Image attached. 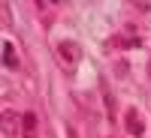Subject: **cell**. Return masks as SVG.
Segmentation results:
<instances>
[{
  "mask_svg": "<svg viewBox=\"0 0 151 138\" xmlns=\"http://www.w3.org/2000/svg\"><path fill=\"white\" fill-rule=\"evenodd\" d=\"M58 54H60V60H64L67 66H76V63L82 60V48H79V42L67 39V42H60V45H58Z\"/></svg>",
  "mask_w": 151,
  "mask_h": 138,
  "instance_id": "cell-1",
  "label": "cell"
},
{
  "mask_svg": "<svg viewBox=\"0 0 151 138\" xmlns=\"http://www.w3.org/2000/svg\"><path fill=\"white\" fill-rule=\"evenodd\" d=\"M124 129H127L133 138H139V135L145 132V123H142V117H139V111H136V108H127V111H124Z\"/></svg>",
  "mask_w": 151,
  "mask_h": 138,
  "instance_id": "cell-2",
  "label": "cell"
},
{
  "mask_svg": "<svg viewBox=\"0 0 151 138\" xmlns=\"http://www.w3.org/2000/svg\"><path fill=\"white\" fill-rule=\"evenodd\" d=\"M3 135L6 138H12V135H18V114L15 111H3Z\"/></svg>",
  "mask_w": 151,
  "mask_h": 138,
  "instance_id": "cell-3",
  "label": "cell"
},
{
  "mask_svg": "<svg viewBox=\"0 0 151 138\" xmlns=\"http://www.w3.org/2000/svg\"><path fill=\"white\" fill-rule=\"evenodd\" d=\"M21 132H24V138H33L36 135V114H33V111L21 114Z\"/></svg>",
  "mask_w": 151,
  "mask_h": 138,
  "instance_id": "cell-4",
  "label": "cell"
},
{
  "mask_svg": "<svg viewBox=\"0 0 151 138\" xmlns=\"http://www.w3.org/2000/svg\"><path fill=\"white\" fill-rule=\"evenodd\" d=\"M3 63H6V69L18 66V54H15V48H12V42H3Z\"/></svg>",
  "mask_w": 151,
  "mask_h": 138,
  "instance_id": "cell-5",
  "label": "cell"
},
{
  "mask_svg": "<svg viewBox=\"0 0 151 138\" xmlns=\"http://www.w3.org/2000/svg\"><path fill=\"white\" fill-rule=\"evenodd\" d=\"M115 42H118V45H124V48H136V45H142L139 36H130V33H127V36H121V39H115Z\"/></svg>",
  "mask_w": 151,
  "mask_h": 138,
  "instance_id": "cell-6",
  "label": "cell"
},
{
  "mask_svg": "<svg viewBox=\"0 0 151 138\" xmlns=\"http://www.w3.org/2000/svg\"><path fill=\"white\" fill-rule=\"evenodd\" d=\"M103 99H106V105H109V114L115 117V102H112V93H109V87H103Z\"/></svg>",
  "mask_w": 151,
  "mask_h": 138,
  "instance_id": "cell-7",
  "label": "cell"
},
{
  "mask_svg": "<svg viewBox=\"0 0 151 138\" xmlns=\"http://www.w3.org/2000/svg\"><path fill=\"white\" fill-rule=\"evenodd\" d=\"M67 138H79V135H76V129H70V126H67Z\"/></svg>",
  "mask_w": 151,
  "mask_h": 138,
  "instance_id": "cell-8",
  "label": "cell"
},
{
  "mask_svg": "<svg viewBox=\"0 0 151 138\" xmlns=\"http://www.w3.org/2000/svg\"><path fill=\"white\" fill-rule=\"evenodd\" d=\"M148 69H151V60H148Z\"/></svg>",
  "mask_w": 151,
  "mask_h": 138,
  "instance_id": "cell-9",
  "label": "cell"
}]
</instances>
